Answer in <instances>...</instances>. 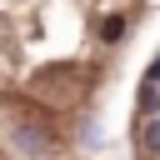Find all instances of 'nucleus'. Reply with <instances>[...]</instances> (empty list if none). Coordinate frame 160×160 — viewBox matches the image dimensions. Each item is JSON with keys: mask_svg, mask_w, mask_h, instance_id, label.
I'll return each instance as SVG.
<instances>
[{"mask_svg": "<svg viewBox=\"0 0 160 160\" xmlns=\"http://www.w3.org/2000/svg\"><path fill=\"white\" fill-rule=\"evenodd\" d=\"M135 145H140V155L160 160V115H145V120L135 125Z\"/></svg>", "mask_w": 160, "mask_h": 160, "instance_id": "obj_1", "label": "nucleus"}, {"mask_svg": "<svg viewBox=\"0 0 160 160\" xmlns=\"http://www.w3.org/2000/svg\"><path fill=\"white\" fill-rule=\"evenodd\" d=\"M100 35H105V40H120V35H125V20H120V15H105V20H100Z\"/></svg>", "mask_w": 160, "mask_h": 160, "instance_id": "obj_2", "label": "nucleus"}, {"mask_svg": "<svg viewBox=\"0 0 160 160\" xmlns=\"http://www.w3.org/2000/svg\"><path fill=\"white\" fill-rule=\"evenodd\" d=\"M140 110H145V115H155V85H145V90H140Z\"/></svg>", "mask_w": 160, "mask_h": 160, "instance_id": "obj_3", "label": "nucleus"}, {"mask_svg": "<svg viewBox=\"0 0 160 160\" xmlns=\"http://www.w3.org/2000/svg\"><path fill=\"white\" fill-rule=\"evenodd\" d=\"M145 85H160V55H155V65L145 70Z\"/></svg>", "mask_w": 160, "mask_h": 160, "instance_id": "obj_4", "label": "nucleus"}]
</instances>
